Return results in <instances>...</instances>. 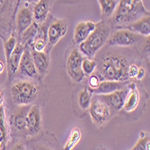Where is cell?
Segmentation results:
<instances>
[{"instance_id": "6da1fadb", "label": "cell", "mask_w": 150, "mask_h": 150, "mask_svg": "<svg viewBox=\"0 0 150 150\" xmlns=\"http://www.w3.org/2000/svg\"><path fill=\"white\" fill-rule=\"evenodd\" d=\"M112 50H102L100 56L93 58L97 62L94 75H96L100 81H129L128 76L129 66L132 63L120 52V48Z\"/></svg>"}, {"instance_id": "7a4b0ae2", "label": "cell", "mask_w": 150, "mask_h": 150, "mask_svg": "<svg viewBox=\"0 0 150 150\" xmlns=\"http://www.w3.org/2000/svg\"><path fill=\"white\" fill-rule=\"evenodd\" d=\"M150 16L143 3V0H119L115 13L109 21L112 30L133 23L144 16Z\"/></svg>"}, {"instance_id": "3957f363", "label": "cell", "mask_w": 150, "mask_h": 150, "mask_svg": "<svg viewBox=\"0 0 150 150\" xmlns=\"http://www.w3.org/2000/svg\"><path fill=\"white\" fill-rule=\"evenodd\" d=\"M112 32V28L108 21L102 20L97 23L94 31L89 34L86 40L79 44L78 49L82 55L88 59H93L105 46Z\"/></svg>"}, {"instance_id": "277c9868", "label": "cell", "mask_w": 150, "mask_h": 150, "mask_svg": "<svg viewBox=\"0 0 150 150\" xmlns=\"http://www.w3.org/2000/svg\"><path fill=\"white\" fill-rule=\"evenodd\" d=\"M40 91L38 80L31 78H16L10 87L12 100L18 106L33 104L38 100Z\"/></svg>"}, {"instance_id": "5b68a950", "label": "cell", "mask_w": 150, "mask_h": 150, "mask_svg": "<svg viewBox=\"0 0 150 150\" xmlns=\"http://www.w3.org/2000/svg\"><path fill=\"white\" fill-rule=\"evenodd\" d=\"M21 0H0V38L6 40L15 34L16 16Z\"/></svg>"}, {"instance_id": "8992f818", "label": "cell", "mask_w": 150, "mask_h": 150, "mask_svg": "<svg viewBox=\"0 0 150 150\" xmlns=\"http://www.w3.org/2000/svg\"><path fill=\"white\" fill-rule=\"evenodd\" d=\"M111 33L105 43L106 47H118V48H131L137 46L144 36L132 33L126 29H114Z\"/></svg>"}, {"instance_id": "52a82bcc", "label": "cell", "mask_w": 150, "mask_h": 150, "mask_svg": "<svg viewBox=\"0 0 150 150\" xmlns=\"http://www.w3.org/2000/svg\"><path fill=\"white\" fill-rule=\"evenodd\" d=\"M67 28H69V22L66 18H52L48 27L47 45L44 50L46 53L50 54L53 48L67 34Z\"/></svg>"}, {"instance_id": "ba28073f", "label": "cell", "mask_w": 150, "mask_h": 150, "mask_svg": "<svg viewBox=\"0 0 150 150\" xmlns=\"http://www.w3.org/2000/svg\"><path fill=\"white\" fill-rule=\"evenodd\" d=\"M88 109L91 120L96 127H103L112 117L110 108L99 98L97 94L93 95L92 102Z\"/></svg>"}, {"instance_id": "9c48e42d", "label": "cell", "mask_w": 150, "mask_h": 150, "mask_svg": "<svg viewBox=\"0 0 150 150\" xmlns=\"http://www.w3.org/2000/svg\"><path fill=\"white\" fill-rule=\"evenodd\" d=\"M13 78H31L38 81H42L31 53V48L28 45H24V50L20 60L18 69L13 76Z\"/></svg>"}, {"instance_id": "30bf717a", "label": "cell", "mask_w": 150, "mask_h": 150, "mask_svg": "<svg viewBox=\"0 0 150 150\" xmlns=\"http://www.w3.org/2000/svg\"><path fill=\"white\" fill-rule=\"evenodd\" d=\"M31 105L18 106L9 117V127L13 137H27L26 133V115Z\"/></svg>"}, {"instance_id": "8fae6325", "label": "cell", "mask_w": 150, "mask_h": 150, "mask_svg": "<svg viewBox=\"0 0 150 150\" xmlns=\"http://www.w3.org/2000/svg\"><path fill=\"white\" fill-rule=\"evenodd\" d=\"M84 56L79 49L75 47L71 50L67 59V71L70 78L75 83H81L85 78V74L82 69V62Z\"/></svg>"}, {"instance_id": "7c38bea8", "label": "cell", "mask_w": 150, "mask_h": 150, "mask_svg": "<svg viewBox=\"0 0 150 150\" xmlns=\"http://www.w3.org/2000/svg\"><path fill=\"white\" fill-rule=\"evenodd\" d=\"M33 5H30L25 2H21L19 6L16 16V29H15V36L17 39V42L21 34L33 23Z\"/></svg>"}, {"instance_id": "4fadbf2b", "label": "cell", "mask_w": 150, "mask_h": 150, "mask_svg": "<svg viewBox=\"0 0 150 150\" xmlns=\"http://www.w3.org/2000/svg\"><path fill=\"white\" fill-rule=\"evenodd\" d=\"M129 87L128 85L123 88L116 90L110 93L97 94V95L99 96V98L103 100L107 104V106L110 108L112 114L113 115L114 113H117L122 110V107L124 105L127 94L129 93Z\"/></svg>"}, {"instance_id": "5bb4252c", "label": "cell", "mask_w": 150, "mask_h": 150, "mask_svg": "<svg viewBox=\"0 0 150 150\" xmlns=\"http://www.w3.org/2000/svg\"><path fill=\"white\" fill-rule=\"evenodd\" d=\"M25 121L27 137H34L40 132L42 127V118L40 105L34 103L31 105Z\"/></svg>"}, {"instance_id": "9a60e30c", "label": "cell", "mask_w": 150, "mask_h": 150, "mask_svg": "<svg viewBox=\"0 0 150 150\" xmlns=\"http://www.w3.org/2000/svg\"><path fill=\"white\" fill-rule=\"evenodd\" d=\"M31 53L36 69L42 80L50 71V54L46 53L45 51H37L32 48H31Z\"/></svg>"}, {"instance_id": "2e32d148", "label": "cell", "mask_w": 150, "mask_h": 150, "mask_svg": "<svg viewBox=\"0 0 150 150\" xmlns=\"http://www.w3.org/2000/svg\"><path fill=\"white\" fill-rule=\"evenodd\" d=\"M53 16L50 15L45 22L40 23L38 26L37 34L34 38L33 44L30 46L32 49L37 51H44L47 45V34H48V27L52 20Z\"/></svg>"}, {"instance_id": "e0dca14e", "label": "cell", "mask_w": 150, "mask_h": 150, "mask_svg": "<svg viewBox=\"0 0 150 150\" xmlns=\"http://www.w3.org/2000/svg\"><path fill=\"white\" fill-rule=\"evenodd\" d=\"M23 50H24V45H23L21 42H18L11 54L9 60L6 62L7 76H8L9 82H11L13 79V76H15V75L18 69Z\"/></svg>"}, {"instance_id": "ac0fdd59", "label": "cell", "mask_w": 150, "mask_h": 150, "mask_svg": "<svg viewBox=\"0 0 150 150\" xmlns=\"http://www.w3.org/2000/svg\"><path fill=\"white\" fill-rule=\"evenodd\" d=\"M129 93L124 103V105L122 107V110L127 113L134 112L138 109L139 103H140V95L139 88L134 82H130L129 84Z\"/></svg>"}, {"instance_id": "d6986e66", "label": "cell", "mask_w": 150, "mask_h": 150, "mask_svg": "<svg viewBox=\"0 0 150 150\" xmlns=\"http://www.w3.org/2000/svg\"><path fill=\"white\" fill-rule=\"evenodd\" d=\"M52 0H39L33 6V21L40 24L45 22L50 16V11L51 8Z\"/></svg>"}, {"instance_id": "ffe728a7", "label": "cell", "mask_w": 150, "mask_h": 150, "mask_svg": "<svg viewBox=\"0 0 150 150\" xmlns=\"http://www.w3.org/2000/svg\"><path fill=\"white\" fill-rule=\"evenodd\" d=\"M120 29H126L132 33H138L144 37H149L150 35V17L149 16H144L133 23L122 26Z\"/></svg>"}, {"instance_id": "44dd1931", "label": "cell", "mask_w": 150, "mask_h": 150, "mask_svg": "<svg viewBox=\"0 0 150 150\" xmlns=\"http://www.w3.org/2000/svg\"><path fill=\"white\" fill-rule=\"evenodd\" d=\"M96 23L92 21H86V22H79L74 30V40L76 44H80L84 40H86V38L89 36V34L94 31Z\"/></svg>"}, {"instance_id": "7402d4cb", "label": "cell", "mask_w": 150, "mask_h": 150, "mask_svg": "<svg viewBox=\"0 0 150 150\" xmlns=\"http://www.w3.org/2000/svg\"><path fill=\"white\" fill-rule=\"evenodd\" d=\"M129 81H109L104 80L101 81L99 86L95 89H91L92 93L93 94H106L110 93L112 92H114L116 90L121 89L128 86L130 83Z\"/></svg>"}, {"instance_id": "603a6c76", "label": "cell", "mask_w": 150, "mask_h": 150, "mask_svg": "<svg viewBox=\"0 0 150 150\" xmlns=\"http://www.w3.org/2000/svg\"><path fill=\"white\" fill-rule=\"evenodd\" d=\"M97 1L101 7L103 20L109 22L114 15L119 1L118 0H97Z\"/></svg>"}, {"instance_id": "cb8c5ba5", "label": "cell", "mask_w": 150, "mask_h": 150, "mask_svg": "<svg viewBox=\"0 0 150 150\" xmlns=\"http://www.w3.org/2000/svg\"><path fill=\"white\" fill-rule=\"evenodd\" d=\"M38 26H39V24L36 23L33 21V23L21 34V36H20V38L18 40V42H21L23 45L31 46L33 44V42L36 34H37Z\"/></svg>"}, {"instance_id": "d4e9b609", "label": "cell", "mask_w": 150, "mask_h": 150, "mask_svg": "<svg viewBox=\"0 0 150 150\" xmlns=\"http://www.w3.org/2000/svg\"><path fill=\"white\" fill-rule=\"evenodd\" d=\"M8 137V125L6 120V113L5 108L1 104L0 105V142L2 145V149L6 147Z\"/></svg>"}, {"instance_id": "484cf974", "label": "cell", "mask_w": 150, "mask_h": 150, "mask_svg": "<svg viewBox=\"0 0 150 150\" xmlns=\"http://www.w3.org/2000/svg\"><path fill=\"white\" fill-rule=\"evenodd\" d=\"M93 95V93H92L91 88H88V87H84L79 92L78 96H77V103H78L79 107L83 111L88 110V108L92 102Z\"/></svg>"}, {"instance_id": "4316f807", "label": "cell", "mask_w": 150, "mask_h": 150, "mask_svg": "<svg viewBox=\"0 0 150 150\" xmlns=\"http://www.w3.org/2000/svg\"><path fill=\"white\" fill-rule=\"evenodd\" d=\"M81 136H82V134H81L80 129L77 128V127L73 128L71 132H70V134H69V139H67V143L64 146L63 149H65V150H71V149H73L79 143V141L81 139Z\"/></svg>"}, {"instance_id": "83f0119b", "label": "cell", "mask_w": 150, "mask_h": 150, "mask_svg": "<svg viewBox=\"0 0 150 150\" xmlns=\"http://www.w3.org/2000/svg\"><path fill=\"white\" fill-rule=\"evenodd\" d=\"M133 150H149L150 149V139L149 135L144 131L139 133V139L138 140L133 148Z\"/></svg>"}, {"instance_id": "f1b7e54d", "label": "cell", "mask_w": 150, "mask_h": 150, "mask_svg": "<svg viewBox=\"0 0 150 150\" xmlns=\"http://www.w3.org/2000/svg\"><path fill=\"white\" fill-rule=\"evenodd\" d=\"M97 67V62L94 59H88V58H84L83 62H82V69L85 74V76H91L92 74L94 73L95 69Z\"/></svg>"}, {"instance_id": "f546056e", "label": "cell", "mask_w": 150, "mask_h": 150, "mask_svg": "<svg viewBox=\"0 0 150 150\" xmlns=\"http://www.w3.org/2000/svg\"><path fill=\"white\" fill-rule=\"evenodd\" d=\"M100 79L98 78V76L94 74H92L91 76H89V79H88V86H90L91 89H95L100 84Z\"/></svg>"}, {"instance_id": "4dcf8cb0", "label": "cell", "mask_w": 150, "mask_h": 150, "mask_svg": "<svg viewBox=\"0 0 150 150\" xmlns=\"http://www.w3.org/2000/svg\"><path fill=\"white\" fill-rule=\"evenodd\" d=\"M139 70V67L136 63H131L129 66V69H128V76L129 79L132 78H136V76H137Z\"/></svg>"}, {"instance_id": "1f68e13d", "label": "cell", "mask_w": 150, "mask_h": 150, "mask_svg": "<svg viewBox=\"0 0 150 150\" xmlns=\"http://www.w3.org/2000/svg\"><path fill=\"white\" fill-rule=\"evenodd\" d=\"M146 76V69L142 67H139V70L137 73V76H136V79L138 81H141Z\"/></svg>"}, {"instance_id": "d6a6232c", "label": "cell", "mask_w": 150, "mask_h": 150, "mask_svg": "<svg viewBox=\"0 0 150 150\" xmlns=\"http://www.w3.org/2000/svg\"><path fill=\"white\" fill-rule=\"evenodd\" d=\"M13 149H25V146L22 144V142H17L16 145L13 146Z\"/></svg>"}, {"instance_id": "836d02e7", "label": "cell", "mask_w": 150, "mask_h": 150, "mask_svg": "<svg viewBox=\"0 0 150 150\" xmlns=\"http://www.w3.org/2000/svg\"><path fill=\"white\" fill-rule=\"evenodd\" d=\"M38 1L39 0H21V2H25V3H28L30 5H33V6H34Z\"/></svg>"}, {"instance_id": "e575fe53", "label": "cell", "mask_w": 150, "mask_h": 150, "mask_svg": "<svg viewBox=\"0 0 150 150\" xmlns=\"http://www.w3.org/2000/svg\"><path fill=\"white\" fill-rule=\"evenodd\" d=\"M4 69H5V65H4V63L1 60H0V74L3 73Z\"/></svg>"}, {"instance_id": "d590c367", "label": "cell", "mask_w": 150, "mask_h": 150, "mask_svg": "<svg viewBox=\"0 0 150 150\" xmlns=\"http://www.w3.org/2000/svg\"><path fill=\"white\" fill-rule=\"evenodd\" d=\"M2 103H3V94L0 93V105L2 104Z\"/></svg>"}, {"instance_id": "8d00e7d4", "label": "cell", "mask_w": 150, "mask_h": 150, "mask_svg": "<svg viewBox=\"0 0 150 150\" xmlns=\"http://www.w3.org/2000/svg\"><path fill=\"white\" fill-rule=\"evenodd\" d=\"M0 149H2V145H1V142H0Z\"/></svg>"}, {"instance_id": "74e56055", "label": "cell", "mask_w": 150, "mask_h": 150, "mask_svg": "<svg viewBox=\"0 0 150 150\" xmlns=\"http://www.w3.org/2000/svg\"><path fill=\"white\" fill-rule=\"evenodd\" d=\"M52 1H55V0H52Z\"/></svg>"}, {"instance_id": "f35d334b", "label": "cell", "mask_w": 150, "mask_h": 150, "mask_svg": "<svg viewBox=\"0 0 150 150\" xmlns=\"http://www.w3.org/2000/svg\"><path fill=\"white\" fill-rule=\"evenodd\" d=\"M118 1H119V0H118Z\"/></svg>"}]
</instances>
